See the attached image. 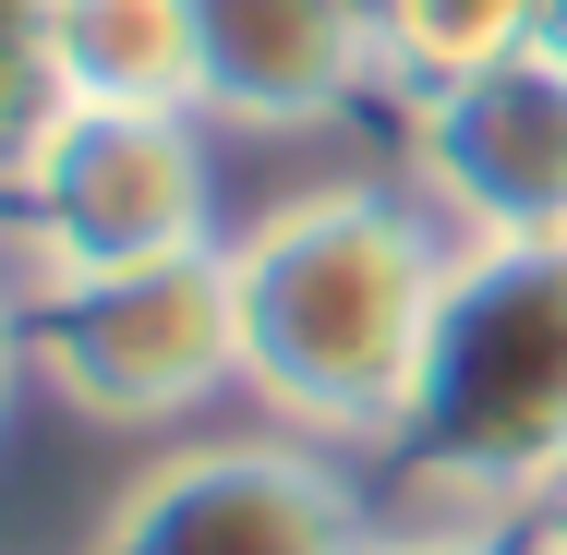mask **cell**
I'll list each match as a JSON object with an SVG mask.
<instances>
[{
    "label": "cell",
    "mask_w": 567,
    "mask_h": 555,
    "mask_svg": "<svg viewBox=\"0 0 567 555\" xmlns=\"http://www.w3.org/2000/svg\"><path fill=\"white\" fill-rule=\"evenodd\" d=\"M458 254L374 182L290 194L229 241L241 387L302 435H399Z\"/></svg>",
    "instance_id": "obj_1"
},
{
    "label": "cell",
    "mask_w": 567,
    "mask_h": 555,
    "mask_svg": "<svg viewBox=\"0 0 567 555\" xmlns=\"http://www.w3.org/2000/svg\"><path fill=\"white\" fill-rule=\"evenodd\" d=\"M399 483L447 532H519L567 507V241H471L423 387L399 411Z\"/></svg>",
    "instance_id": "obj_2"
},
{
    "label": "cell",
    "mask_w": 567,
    "mask_h": 555,
    "mask_svg": "<svg viewBox=\"0 0 567 555\" xmlns=\"http://www.w3.org/2000/svg\"><path fill=\"white\" fill-rule=\"evenodd\" d=\"M97 555H386L362 495L315 446L241 435V446H182L110 507Z\"/></svg>",
    "instance_id": "obj_5"
},
{
    "label": "cell",
    "mask_w": 567,
    "mask_h": 555,
    "mask_svg": "<svg viewBox=\"0 0 567 555\" xmlns=\"http://www.w3.org/2000/svg\"><path fill=\"white\" fill-rule=\"evenodd\" d=\"M24 24V121L85 110H194V0H12Z\"/></svg>",
    "instance_id": "obj_8"
},
{
    "label": "cell",
    "mask_w": 567,
    "mask_h": 555,
    "mask_svg": "<svg viewBox=\"0 0 567 555\" xmlns=\"http://www.w3.org/2000/svg\"><path fill=\"white\" fill-rule=\"evenodd\" d=\"M544 555H567V507H556V520H544Z\"/></svg>",
    "instance_id": "obj_12"
},
{
    "label": "cell",
    "mask_w": 567,
    "mask_h": 555,
    "mask_svg": "<svg viewBox=\"0 0 567 555\" xmlns=\"http://www.w3.org/2000/svg\"><path fill=\"white\" fill-rule=\"evenodd\" d=\"M374 37H386V73H411L435 97V85L519 61L544 37V0H374Z\"/></svg>",
    "instance_id": "obj_9"
},
{
    "label": "cell",
    "mask_w": 567,
    "mask_h": 555,
    "mask_svg": "<svg viewBox=\"0 0 567 555\" xmlns=\"http://www.w3.org/2000/svg\"><path fill=\"white\" fill-rule=\"evenodd\" d=\"M386 73L374 0H194V110L290 133L339 121Z\"/></svg>",
    "instance_id": "obj_7"
},
{
    "label": "cell",
    "mask_w": 567,
    "mask_h": 555,
    "mask_svg": "<svg viewBox=\"0 0 567 555\" xmlns=\"http://www.w3.org/2000/svg\"><path fill=\"white\" fill-rule=\"evenodd\" d=\"M411 169L471 241H567V61L519 49L411 110Z\"/></svg>",
    "instance_id": "obj_6"
},
{
    "label": "cell",
    "mask_w": 567,
    "mask_h": 555,
    "mask_svg": "<svg viewBox=\"0 0 567 555\" xmlns=\"http://www.w3.org/2000/svg\"><path fill=\"white\" fill-rule=\"evenodd\" d=\"M532 49H556V61H567V0H544V37H532Z\"/></svg>",
    "instance_id": "obj_11"
},
{
    "label": "cell",
    "mask_w": 567,
    "mask_h": 555,
    "mask_svg": "<svg viewBox=\"0 0 567 555\" xmlns=\"http://www.w3.org/2000/svg\"><path fill=\"white\" fill-rule=\"evenodd\" d=\"M12 218H24V278H97V266H157L206 254V145L194 110H73L12 145Z\"/></svg>",
    "instance_id": "obj_4"
},
{
    "label": "cell",
    "mask_w": 567,
    "mask_h": 555,
    "mask_svg": "<svg viewBox=\"0 0 567 555\" xmlns=\"http://www.w3.org/2000/svg\"><path fill=\"white\" fill-rule=\"evenodd\" d=\"M24 362L85 423H182L206 387L241 374L229 254H157L97 278H24Z\"/></svg>",
    "instance_id": "obj_3"
},
{
    "label": "cell",
    "mask_w": 567,
    "mask_h": 555,
    "mask_svg": "<svg viewBox=\"0 0 567 555\" xmlns=\"http://www.w3.org/2000/svg\"><path fill=\"white\" fill-rule=\"evenodd\" d=\"M386 555H544V520L532 532H423V544H386Z\"/></svg>",
    "instance_id": "obj_10"
}]
</instances>
